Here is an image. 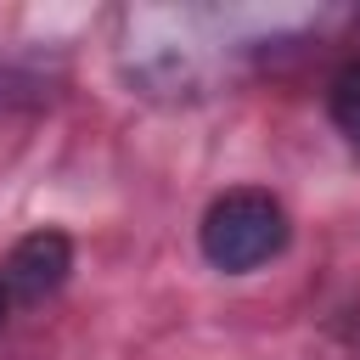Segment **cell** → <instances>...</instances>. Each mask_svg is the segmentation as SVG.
Wrapping results in <instances>:
<instances>
[{"instance_id":"cell-1","label":"cell","mask_w":360,"mask_h":360,"mask_svg":"<svg viewBox=\"0 0 360 360\" xmlns=\"http://www.w3.org/2000/svg\"><path fill=\"white\" fill-rule=\"evenodd\" d=\"M197 242H202V259L214 270H231V276L259 270L287 248V208L270 191H253V186L225 191V197L208 202Z\"/></svg>"},{"instance_id":"cell-2","label":"cell","mask_w":360,"mask_h":360,"mask_svg":"<svg viewBox=\"0 0 360 360\" xmlns=\"http://www.w3.org/2000/svg\"><path fill=\"white\" fill-rule=\"evenodd\" d=\"M68 270H73V242H68L62 231H28V236L6 253L0 281H6L11 298L39 304V298H51V292L68 281Z\"/></svg>"},{"instance_id":"cell-3","label":"cell","mask_w":360,"mask_h":360,"mask_svg":"<svg viewBox=\"0 0 360 360\" xmlns=\"http://www.w3.org/2000/svg\"><path fill=\"white\" fill-rule=\"evenodd\" d=\"M326 107H332V124L360 146V56L343 62V68L332 73V84H326Z\"/></svg>"},{"instance_id":"cell-4","label":"cell","mask_w":360,"mask_h":360,"mask_svg":"<svg viewBox=\"0 0 360 360\" xmlns=\"http://www.w3.org/2000/svg\"><path fill=\"white\" fill-rule=\"evenodd\" d=\"M6 304H11V292H6V281H0V326H6Z\"/></svg>"}]
</instances>
